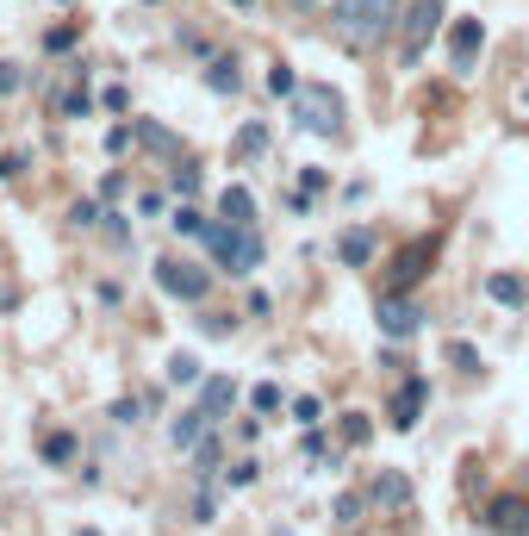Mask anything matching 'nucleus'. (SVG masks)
I'll return each instance as SVG.
<instances>
[{
  "label": "nucleus",
  "instance_id": "obj_1",
  "mask_svg": "<svg viewBox=\"0 0 529 536\" xmlns=\"http://www.w3.org/2000/svg\"><path fill=\"white\" fill-rule=\"evenodd\" d=\"M212 250V263L224 268V274H256L262 268V231L256 225H231V218H218V225H206V237H200Z\"/></svg>",
  "mask_w": 529,
  "mask_h": 536
},
{
  "label": "nucleus",
  "instance_id": "obj_2",
  "mask_svg": "<svg viewBox=\"0 0 529 536\" xmlns=\"http://www.w3.org/2000/svg\"><path fill=\"white\" fill-rule=\"evenodd\" d=\"M392 25H399V0H336V32H343V44H355V51L386 44Z\"/></svg>",
  "mask_w": 529,
  "mask_h": 536
},
{
  "label": "nucleus",
  "instance_id": "obj_3",
  "mask_svg": "<svg viewBox=\"0 0 529 536\" xmlns=\"http://www.w3.org/2000/svg\"><path fill=\"white\" fill-rule=\"evenodd\" d=\"M343 119H349L343 94L324 88V81H306V88L293 94V125L312 131V138H343Z\"/></svg>",
  "mask_w": 529,
  "mask_h": 536
},
{
  "label": "nucleus",
  "instance_id": "obj_4",
  "mask_svg": "<svg viewBox=\"0 0 529 536\" xmlns=\"http://www.w3.org/2000/svg\"><path fill=\"white\" fill-rule=\"evenodd\" d=\"M436 25H442V0H411V6L399 13V56L418 62V56L430 51V38H436Z\"/></svg>",
  "mask_w": 529,
  "mask_h": 536
},
{
  "label": "nucleus",
  "instance_id": "obj_5",
  "mask_svg": "<svg viewBox=\"0 0 529 536\" xmlns=\"http://www.w3.org/2000/svg\"><path fill=\"white\" fill-rule=\"evenodd\" d=\"M373 324H380V337H392V343H405V337H418L423 312H418V300H411L405 287H386V293L373 300Z\"/></svg>",
  "mask_w": 529,
  "mask_h": 536
},
{
  "label": "nucleus",
  "instance_id": "obj_6",
  "mask_svg": "<svg viewBox=\"0 0 529 536\" xmlns=\"http://www.w3.org/2000/svg\"><path fill=\"white\" fill-rule=\"evenodd\" d=\"M156 287L168 293V300H187V306H200L212 293V274L200 263H181V256H162L156 263Z\"/></svg>",
  "mask_w": 529,
  "mask_h": 536
},
{
  "label": "nucleus",
  "instance_id": "obj_7",
  "mask_svg": "<svg viewBox=\"0 0 529 536\" xmlns=\"http://www.w3.org/2000/svg\"><path fill=\"white\" fill-rule=\"evenodd\" d=\"M436 256H442V231H423V237H411V244L392 256V287H405V293H411L423 274H430V263H436Z\"/></svg>",
  "mask_w": 529,
  "mask_h": 536
},
{
  "label": "nucleus",
  "instance_id": "obj_8",
  "mask_svg": "<svg viewBox=\"0 0 529 536\" xmlns=\"http://www.w3.org/2000/svg\"><path fill=\"white\" fill-rule=\"evenodd\" d=\"M479 51H486V25L479 19H455L449 25V62H455V75H468L479 62Z\"/></svg>",
  "mask_w": 529,
  "mask_h": 536
},
{
  "label": "nucleus",
  "instance_id": "obj_9",
  "mask_svg": "<svg viewBox=\"0 0 529 536\" xmlns=\"http://www.w3.org/2000/svg\"><path fill=\"white\" fill-rule=\"evenodd\" d=\"M486 524H492V536H529V499L524 493H498L486 505Z\"/></svg>",
  "mask_w": 529,
  "mask_h": 536
},
{
  "label": "nucleus",
  "instance_id": "obj_10",
  "mask_svg": "<svg viewBox=\"0 0 529 536\" xmlns=\"http://www.w3.org/2000/svg\"><path fill=\"white\" fill-rule=\"evenodd\" d=\"M423 399H430V380L423 375H411L399 393H392V406H386V425L392 430H418V418H423Z\"/></svg>",
  "mask_w": 529,
  "mask_h": 536
},
{
  "label": "nucleus",
  "instance_id": "obj_11",
  "mask_svg": "<svg viewBox=\"0 0 529 536\" xmlns=\"http://www.w3.org/2000/svg\"><path fill=\"white\" fill-rule=\"evenodd\" d=\"M373 505H386V512H405V505H411V481H405L399 468H380V474H373Z\"/></svg>",
  "mask_w": 529,
  "mask_h": 536
},
{
  "label": "nucleus",
  "instance_id": "obj_12",
  "mask_svg": "<svg viewBox=\"0 0 529 536\" xmlns=\"http://www.w3.org/2000/svg\"><path fill=\"white\" fill-rule=\"evenodd\" d=\"M200 406H206V418L218 425L231 406H237V380L231 375H212V380H200Z\"/></svg>",
  "mask_w": 529,
  "mask_h": 536
},
{
  "label": "nucleus",
  "instance_id": "obj_13",
  "mask_svg": "<svg viewBox=\"0 0 529 536\" xmlns=\"http://www.w3.org/2000/svg\"><path fill=\"white\" fill-rule=\"evenodd\" d=\"M212 430V418H206V406H187V412H181V418H175V425H168V443H175V449H194V443H200V436H206Z\"/></svg>",
  "mask_w": 529,
  "mask_h": 536
},
{
  "label": "nucleus",
  "instance_id": "obj_14",
  "mask_svg": "<svg viewBox=\"0 0 529 536\" xmlns=\"http://www.w3.org/2000/svg\"><path fill=\"white\" fill-rule=\"evenodd\" d=\"M336 256H343V268H368L373 263V231H362V225L343 231V237H336Z\"/></svg>",
  "mask_w": 529,
  "mask_h": 536
},
{
  "label": "nucleus",
  "instance_id": "obj_15",
  "mask_svg": "<svg viewBox=\"0 0 529 536\" xmlns=\"http://www.w3.org/2000/svg\"><path fill=\"white\" fill-rule=\"evenodd\" d=\"M218 218H231V225H256V194H250V187H224V194H218Z\"/></svg>",
  "mask_w": 529,
  "mask_h": 536
},
{
  "label": "nucleus",
  "instance_id": "obj_16",
  "mask_svg": "<svg viewBox=\"0 0 529 536\" xmlns=\"http://www.w3.org/2000/svg\"><path fill=\"white\" fill-rule=\"evenodd\" d=\"M486 293H492L498 306H524V300H529V281H524V274H505V268H498V274H486Z\"/></svg>",
  "mask_w": 529,
  "mask_h": 536
},
{
  "label": "nucleus",
  "instance_id": "obj_17",
  "mask_svg": "<svg viewBox=\"0 0 529 536\" xmlns=\"http://www.w3.org/2000/svg\"><path fill=\"white\" fill-rule=\"evenodd\" d=\"M131 125H137V144H144V150H156V157H175V150H181V138H175L168 125H156V119H131Z\"/></svg>",
  "mask_w": 529,
  "mask_h": 536
},
{
  "label": "nucleus",
  "instance_id": "obj_18",
  "mask_svg": "<svg viewBox=\"0 0 529 536\" xmlns=\"http://www.w3.org/2000/svg\"><path fill=\"white\" fill-rule=\"evenodd\" d=\"M206 88H212V94H237V88H243L237 56H212V62H206Z\"/></svg>",
  "mask_w": 529,
  "mask_h": 536
},
{
  "label": "nucleus",
  "instance_id": "obj_19",
  "mask_svg": "<svg viewBox=\"0 0 529 536\" xmlns=\"http://www.w3.org/2000/svg\"><path fill=\"white\" fill-rule=\"evenodd\" d=\"M218 462H224V443L206 430V436L194 443V474H200V481H212V474H218Z\"/></svg>",
  "mask_w": 529,
  "mask_h": 536
},
{
  "label": "nucleus",
  "instance_id": "obj_20",
  "mask_svg": "<svg viewBox=\"0 0 529 536\" xmlns=\"http://www.w3.org/2000/svg\"><path fill=\"white\" fill-rule=\"evenodd\" d=\"M168 225H175L181 237H206V225H212V218L200 213V206H175V213H168Z\"/></svg>",
  "mask_w": 529,
  "mask_h": 536
},
{
  "label": "nucleus",
  "instance_id": "obj_21",
  "mask_svg": "<svg viewBox=\"0 0 529 536\" xmlns=\"http://www.w3.org/2000/svg\"><path fill=\"white\" fill-rule=\"evenodd\" d=\"M168 380H175V387H200V356H187V349L168 356Z\"/></svg>",
  "mask_w": 529,
  "mask_h": 536
},
{
  "label": "nucleus",
  "instance_id": "obj_22",
  "mask_svg": "<svg viewBox=\"0 0 529 536\" xmlns=\"http://www.w3.org/2000/svg\"><path fill=\"white\" fill-rule=\"evenodd\" d=\"M44 462H51V468L75 462V436H69V430H51V436H44Z\"/></svg>",
  "mask_w": 529,
  "mask_h": 536
},
{
  "label": "nucleus",
  "instance_id": "obj_23",
  "mask_svg": "<svg viewBox=\"0 0 529 536\" xmlns=\"http://www.w3.org/2000/svg\"><path fill=\"white\" fill-rule=\"evenodd\" d=\"M168 181H175V194H181V200H194V194H200V168H194V162H175V168H168Z\"/></svg>",
  "mask_w": 529,
  "mask_h": 536
},
{
  "label": "nucleus",
  "instance_id": "obj_24",
  "mask_svg": "<svg viewBox=\"0 0 529 536\" xmlns=\"http://www.w3.org/2000/svg\"><path fill=\"white\" fill-rule=\"evenodd\" d=\"M268 150V125H243L237 131V157H262Z\"/></svg>",
  "mask_w": 529,
  "mask_h": 536
},
{
  "label": "nucleus",
  "instance_id": "obj_25",
  "mask_svg": "<svg viewBox=\"0 0 529 536\" xmlns=\"http://www.w3.org/2000/svg\"><path fill=\"white\" fill-rule=\"evenodd\" d=\"M268 94H287V100H293V94H299V75H293L287 62H274V69H268Z\"/></svg>",
  "mask_w": 529,
  "mask_h": 536
},
{
  "label": "nucleus",
  "instance_id": "obj_26",
  "mask_svg": "<svg viewBox=\"0 0 529 536\" xmlns=\"http://www.w3.org/2000/svg\"><path fill=\"white\" fill-rule=\"evenodd\" d=\"M449 362H455L461 375H479V349L474 343H449Z\"/></svg>",
  "mask_w": 529,
  "mask_h": 536
},
{
  "label": "nucleus",
  "instance_id": "obj_27",
  "mask_svg": "<svg viewBox=\"0 0 529 536\" xmlns=\"http://www.w3.org/2000/svg\"><path fill=\"white\" fill-rule=\"evenodd\" d=\"M293 418H299V425L312 430L317 418H324V399H312V393H299V399H293Z\"/></svg>",
  "mask_w": 529,
  "mask_h": 536
},
{
  "label": "nucleus",
  "instance_id": "obj_28",
  "mask_svg": "<svg viewBox=\"0 0 529 536\" xmlns=\"http://www.w3.org/2000/svg\"><path fill=\"white\" fill-rule=\"evenodd\" d=\"M368 436H373V425L362 418V412H349V418H343V443H355V449H362Z\"/></svg>",
  "mask_w": 529,
  "mask_h": 536
},
{
  "label": "nucleus",
  "instance_id": "obj_29",
  "mask_svg": "<svg viewBox=\"0 0 529 536\" xmlns=\"http://www.w3.org/2000/svg\"><path fill=\"white\" fill-rule=\"evenodd\" d=\"M131 144H137V125H112V131H106V150H112V157H125Z\"/></svg>",
  "mask_w": 529,
  "mask_h": 536
},
{
  "label": "nucleus",
  "instance_id": "obj_30",
  "mask_svg": "<svg viewBox=\"0 0 529 536\" xmlns=\"http://www.w3.org/2000/svg\"><path fill=\"white\" fill-rule=\"evenodd\" d=\"M362 512H368V499H362V493H343V499H336V524H355Z\"/></svg>",
  "mask_w": 529,
  "mask_h": 536
},
{
  "label": "nucleus",
  "instance_id": "obj_31",
  "mask_svg": "<svg viewBox=\"0 0 529 536\" xmlns=\"http://www.w3.org/2000/svg\"><path fill=\"white\" fill-rule=\"evenodd\" d=\"M62 112H69V119H88V112H94L88 88H69V94H62Z\"/></svg>",
  "mask_w": 529,
  "mask_h": 536
},
{
  "label": "nucleus",
  "instance_id": "obj_32",
  "mask_svg": "<svg viewBox=\"0 0 529 536\" xmlns=\"http://www.w3.org/2000/svg\"><path fill=\"white\" fill-rule=\"evenodd\" d=\"M137 418H144V399H137V393H131V399H118V406H112V425H137Z\"/></svg>",
  "mask_w": 529,
  "mask_h": 536
},
{
  "label": "nucleus",
  "instance_id": "obj_33",
  "mask_svg": "<svg viewBox=\"0 0 529 536\" xmlns=\"http://www.w3.org/2000/svg\"><path fill=\"white\" fill-rule=\"evenodd\" d=\"M106 237H112L118 250H131V225H125V213H106Z\"/></svg>",
  "mask_w": 529,
  "mask_h": 536
},
{
  "label": "nucleus",
  "instance_id": "obj_34",
  "mask_svg": "<svg viewBox=\"0 0 529 536\" xmlns=\"http://www.w3.org/2000/svg\"><path fill=\"white\" fill-rule=\"evenodd\" d=\"M250 399H256V412H280V387H274V380H262Z\"/></svg>",
  "mask_w": 529,
  "mask_h": 536
},
{
  "label": "nucleus",
  "instance_id": "obj_35",
  "mask_svg": "<svg viewBox=\"0 0 529 536\" xmlns=\"http://www.w3.org/2000/svg\"><path fill=\"white\" fill-rule=\"evenodd\" d=\"M25 88V69L19 62H0V94H19Z\"/></svg>",
  "mask_w": 529,
  "mask_h": 536
},
{
  "label": "nucleus",
  "instance_id": "obj_36",
  "mask_svg": "<svg viewBox=\"0 0 529 536\" xmlns=\"http://www.w3.org/2000/svg\"><path fill=\"white\" fill-rule=\"evenodd\" d=\"M75 44V25H56V32H44V51H69Z\"/></svg>",
  "mask_w": 529,
  "mask_h": 536
},
{
  "label": "nucleus",
  "instance_id": "obj_37",
  "mask_svg": "<svg viewBox=\"0 0 529 536\" xmlns=\"http://www.w3.org/2000/svg\"><path fill=\"white\" fill-rule=\"evenodd\" d=\"M100 200H75V225H100Z\"/></svg>",
  "mask_w": 529,
  "mask_h": 536
},
{
  "label": "nucleus",
  "instance_id": "obj_38",
  "mask_svg": "<svg viewBox=\"0 0 529 536\" xmlns=\"http://www.w3.org/2000/svg\"><path fill=\"white\" fill-rule=\"evenodd\" d=\"M224 481H231V486H250V481H256V462H237V468H224Z\"/></svg>",
  "mask_w": 529,
  "mask_h": 536
},
{
  "label": "nucleus",
  "instance_id": "obj_39",
  "mask_svg": "<svg viewBox=\"0 0 529 536\" xmlns=\"http://www.w3.org/2000/svg\"><path fill=\"white\" fill-rule=\"evenodd\" d=\"M200 330H206V337H231V330H237V319H200Z\"/></svg>",
  "mask_w": 529,
  "mask_h": 536
},
{
  "label": "nucleus",
  "instance_id": "obj_40",
  "mask_svg": "<svg viewBox=\"0 0 529 536\" xmlns=\"http://www.w3.org/2000/svg\"><path fill=\"white\" fill-rule=\"evenodd\" d=\"M194 518H200V524H212V518H218V499H212V493H200V505H194Z\"/></svg>",
  "mask_w": 529,
  "mask_h": 536
},
{
  "label": "nucleus",
  "instance_id": "obj_41",
  "mask_svg": "<svg viewBox=\"0 0 529 536\" xmlns=\"http://www.w3.org/2000/svg\"><path fill=\"white\" fill-rule=\"evenodd\" d=\"M19 168H25V157H19V150H13V157H0V181H13Z\"/></svg>",
  "mask_w": 529,
  "mask_h": 536
},
{
  "label": "nucleus",
  "instance_id": "obj_42",
  "mask_svg": "<svg viewBox=\"0 0 529 536\" xmlns=\"http://www.w3.org/2000/svg\"><path fill=\"white\" fill-rule=\"evenodd\" d=\"M231 6H256V0H231Z\"/></svg>",
  "mask_w": 529,
  "mask_h": 536
},
{
  "label": "nucleus",
  "instance_id": "obj_43",
  "mask_svg": "<svg viewBox=\"0 0 529 536\" xmlns=\"http://www.w3.org/2000/svg\"><path fill=\"white\" fill-rule=\"evenodd\" d=\"M524 486H529V468H524Z\"/></svg>",
  "mask_w": 529,
  "mask_h": 536
},
{
  "label": "nucleus",
  "instance_id": "obj_44",
  "mask_svg": "<svg viewBox=\"0 0 529 536\" xmlns=\"http://www.w3.org/2000/svg\"><path fill=\"white\" fill-rule=\"evenodd\" d=\"M62 6H69V0H62Z\"/></svg>",
  "mask_w": 529,
  "mask_h": 536
}]
</instances>
